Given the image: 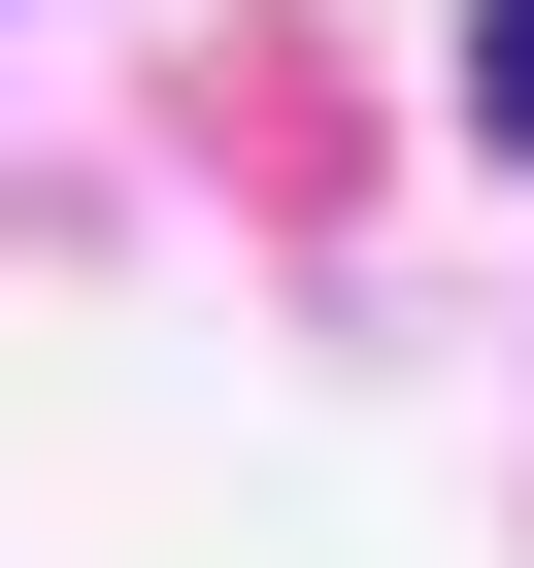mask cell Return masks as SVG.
I'll use <instances>...</instances> for the list:
<instances>
[{"label":"cell","mask_w":534,"mask_h":568,"mask_svg":"<svg viewBox=\"0 0 534 568\" xmlns=\"http://www.w3.org/2000/svg\"><path fill=\"white\" fill-rule=\"evenodd\" d=\"M468 134H534V0H468Z\"/></svg>","instance_id":"cell-1"}]
</instances>
